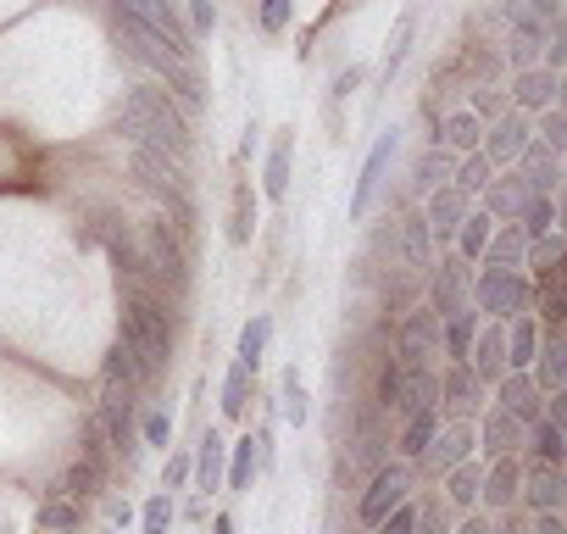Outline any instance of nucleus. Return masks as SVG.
<instances>
[{
    "label": "nucleus",
    "mask_w": 567,
    "mask_h": 534,
    "mask_svg": "<svg viewBox=\"0 0 567 534\" xmlns=\"http://www.w3.org/2000/svg\"><path fill=\"white\" fill-rule=\"evenodd\" d=\"M117 34H123V51H128L134 62H146L151 73H162V78H167V89L178 95V107H184V112H196V107H201V73H196V62L173 57L151 28H139V23H134V17H123V12H117Z\"/></svg>",
    "instance_id": "f257e3e1"
},
{
    "label": "nucleus",
    "mask_w": 567,
    "mask_h": 534,
    "mask_svg": "<svg viewBox=\"0 0 567 534\" xmlns=\"http://www.w3.org/2000/svg\"><path fill=\"white\" fill-rule=\"evenodd\" d=\"M117 339H128V346L139 351V362H146L151 373H162L167 368V357H173V328H167V312H162V301L156 296H146L139 284H128V301H123V334Z\"/></svg>",
    "instance_id": "f03ea898"
},
{
    "label": "nucleus",
    "mask_w": 567,
    "mask_h": 534,
    "mask_svg": "<svg viewBox=\"0 0 567 534\" xmlns=\"http://www.w3.org/2000/svg\"><path fill=\"white\" fill-rule=\"evenodd\" d=\"M128 173L139 189H151V196H162L173 207V228L184 234L189 228V196H184V162L162 157V151H128Z\"/></svg>",
    "instance_id": "7ed1b4c3"
},
{
    "label": "nucleus",
    "mask_w": 567,
    "mask_h": 534,
    "mask_svg": "<svg viewBox=\"0 0 567 534\" xmlns=\"http://www.w3.org/2000/svg\"><path fill=\"white\" fill-rule=\"evenodd\" d=\"M134 117H146L156 134H162V151L173 157V162H184V151H189V123H184V112L167 101L162 89H151V84H139V89H128V101H123Z\"/></svg>",
    "instance_id": "20e7f679"
},
{
    "label": "nucleus",
    "mask_w": 567,
    "mask_h": 534,
    "mask_svg": "<svg viewBox=\"0 0 567 534\" xmlns=\"http://www.w3.org/2000/svg\"><path fill=\"white\" fill-rule=\"evenodd\" d=\"M139 268H151V273L173 289V296L189 284V251H184V234H178L167 218H156V223L146 228V262H139Z\"/></svg>",
    "instance_id": "39448f33"
},
{
    "label": "nucleus",
    "mask_w": 567,
    "mask_h": 534,
    "mask_svg": "<svg viewBox=\"0 0 567 534\" xmlns=\"http://www.w3.org/2000/svg\"><path fill=\"white\" fill-rule=\"evenodd\" d=\"M472 296H479V307L490 312V318H517V312H529V278L517 273V268H484L479 273V284H472Z\"/></svg>",
    "instance_id": "423d86ee"
},
{
    "label": "nucleus",
    "mask_w": 567,
    "mask_h": 534,
    "mask_svg": "<svg viewBox=\"0 0 567 534\" xmlns=\"http://www.w3.org/2000/svg\"><path fill=\"white\" fill-rule=\"evenodd\" d=\"M412 490V473L406 468H378L373 484H367V496H362V523H378V518H390Z\"/></svg>",
    "instance_id": "0eeeda50"
},
{
    "label": "nucleus",
    "mask_w": 567,
    "mask_h": 534,
    "mask_svg": "<svg viewBox=\"0 0 567 534\" xmlns=\"http://www.w3.org/2000/svg\"><path fill=\"white\" fill-rule=\"evenodd\" d=\"M440 351V318L429 307H417L406 323H401V362L406 368H429V357Z\"/></svg>",
    "instance_id": "6e6552de"
},
{
    "label": "nucleus",
    "mask_w": 567,
    "mask_h": 534,
    "mask_svg": "<svg viewBox=\"0 0 567 534\" xmlns=\"http://www.w3.org/2000/svg\"><path fill=\"white\" fill-rule=\"evenodd\" d=\"M390 157H395V134H385L367 151V162H362V178H356V196H351V218H362L367 207H373V196H378V184H385V167H390Z\"/></svg>",
    "instance_id": "1a4fd4ad"
},
{
    "label": "nucleus",
    "mask_w": 567,
    "mask_h": 534,
    "mask_svg": "<svg viewBox=\"0 0 567 534\" xmlns=\"http://www.w3.org/2000/svg\"><path fill=\"white\" fill-rule=\"evenodd\" d=\"M501 412H512L517 423H540V390H534V378L529 373H506L501 378Z\"/></svg>",
    "instance_id": "9d476101"
},
{
    "label": "nucleus",
    "mask_w": 567,
    "mask_h": 534,
    "mask_svg": "<svg viewBox=\"0 0 567 534\" xmlns=\"http://www.w3.org/2000/svg\"><path fill=\"white\" fill-rule=\"evenodd\" d=\"M524 145H529L524 117H495V128L484 139V162H512V157H524Z\"/></svg>",
    "instance_id": "9b49d317"
},
{
    "label": "nucleus",
    "mask_w": 567,
    "mask_h": 534,
    "mask_svg": "<svg viewBox=\"0 0 567 534\" xmlns=\"http://www.w3.org/2000/svg\"><path fill=\"white\" fill-rule=\"evenodd\" d=\"M434 396H440V378L429 368H406L401 373V412L417 418V412H434Z\"/></svg>",
    "instance_id": "f8f14e48"
},
{
    "label": "nucleus",
    "mask_w": 567,
    "mask_h": 534,
    "mask_svg": "<svg viewBox=\"0 0 567 534\" xmlns=\"http://www.w3.org/2000/svg\"><path fill=\"white\" fill-rule=\"evenodd\" d=\"M467 368H472V378H501L506 373V334L501 328H490L484 339H479V346H467Z\"/></svg>",
    "instance_id": "ddd939ff"
},
{
    "label": "nucleus",
    "mask_w": 567,
    "mask_h": 534,
    "mask_svg": "<svg viewBox=\"0 0 567 534\" xmlns=\"http://www.w3.org/2000/svg\"><path fill=\"white\" fill-rule=\"evenodd\" d=\"M517 101H524V112H551L556 107V73L524 67L517 73Z\"/></svg>",
    "instance_id": "4468645a"
},
{
    "label": "nucleus",
    "mask_w": 567,
    "mask_h": 534,
    "mask_svg": "<svg viewBox=\"0 0 567 534\" xmlns=\"http://www.w3.org/2000/svg\"><path fill=\"white\" fill-rule=\"evenodd\" d=\"M429 239H434V234H429V223H423L417 212L401 223V251H406V268H412V273H429V268H434Z\"/></svg>",
    "instance_id": "2eb2a0df"
},
{
    "label": "nucleus",
    "mask_w": 567,
    "mask_h": 534,
    "mask_svg": "<svg viewBox=\"0 0 567 534\" xmlns=\"http://www.w3.org/2000/svg\"><path fill=\"white\" fill-rule=\"evenodd\" d=\"M262 189H267V201H284V189H290V134L273 139L267 167H262Z\"/></svg>",
    "instance_id": "dca6fc26"
},
{
    "label": "nucleus",
    "mask_w": 567,
    "mask_h": 534,
    "mask_svg": "<svg viewBox=\"0 0 567 534\" xmlns=\"http://www.w3.org/2000/svg\"><path fill=\"white\" fill-rule=\"evenodd\" d=\"M462 212H467V201L445 184V189H434V201H429V212H423V223H429V234H456Z\"/></svg>",
    "instance_id": "f3484780"
},
{
    "label": "nucleus",
    "mask_w": 567,
    "mask_h": 534,
    "mask_svg": "<svg viewBox=\"0 0 567 534\" xmlns=\"http://www.w3.org/2000/svg\"><path fill=\"white\" fill-rule=\"evenodd\" d=\"M462 284H467V273H462V262H440L434 268V318H445V312H456L462 307Z\"/></svg>",
    "instance_id": "a211bd4d"
},
{
    "label": "nucleus",
    "mask_w": 567,
    "mask_h": 534,
    "mask_svg": "<svg viewBox=\"0 0 567 534\" xmlns=\"http://www.w3.org/2000/svg\"><path fill=\"white\" fill-rule=\"evenodd\" d=\"M440 396H445L451 412H472V401H479V378H472V368L456 362V368L440 378Z\"/></svg>",
    "instance_id": "6ab92c4d"
},
{
    "label": "nucleus",
    "mask_w": 567,
    "mask_h": 534,
    "mask_svg": "<svg viewBox=\"0 0 567 534\" xmlns=\"http://www.w3.org/2000/svg\"><path fill=\"white\" fill-rule=\"evenodd\" d=\"M517 479H524V473H517V462H512V457H501V462L484 473L479 490H484V501H490V507H506V501H517Z\"/></svg>",
    "instance_id": "aec40b11"
},
{
    "label": "nucleus",
    "mask_w": 567,
    "mask_h": 534,
    "mask_svg": "<svg viewBox=\"0 0 567 534\" xmlns=\"http://www.w3.org/2000/svg\"><path fill=\"white\" fill-rule=\"evenodd\" d=\"M490 223H495V218H490L484 207H479V212H462V223H456V228H462V262H472V257L490 251Z\"/></svg>",
    "instance_id": "412c9836"
},
{
    "label": "nucleus",
    "mask_w": 567,
    "mask_h": 534,
    "mask_svg": "<svg viewBox=\"0 0 567 534\" xmlns=\"http://www.w3.org/2000/svg\"><path fill=\"white\" fill-rule=\"evenodd\" d=\"M484 446H490L495 457H506L512 446H524V423H517L512 412H490V418H484Z\"/></svg>",
    "instance_id": "4be33fe9"
},
{
    "label": "nucleus",
    "mask_w": 567,
    "mask_h": 534,
    "mask_svg": "<svg viewBox=\"0 0 567 534\" xmlns=\"http://www.w3.org/2000/svg\"><path fill=\"white\" fill-rule=\"evenodd\" d=\"M517 218H524V223H517V234H524L529 246H534V239H545V234L556 228V207H551L545 196H529V201H524V212H517Z\"/></svg>",
    "instance_id": "5701e85b"
},
{
    "label": "nucleus",
    "mask_w": 567,
    "mask_h": 534,
    "mask_svg": "<svg viewBox=\"0 0 567 534\" xmlns=\"http://www.w3.org/2000/svg\"><path fill=\"white\" fill-rule=\"evenodd\" d=\"M529 167V189L534 196H545V189L556 184V151H545V145H524V157H517Z\"/></svg>",
    "instance_id": "b1692460"
},
{
    "label": "nucleus",
    "mask_w": 567,
    "mask_h": 534,
    "mask_svg": "<svg viewBox=\"0 0 567 534\" xmlns=\"http://www.w3.org/2000/svg\"><path fill=\"white\" fill-rule=\"evenodd\" d=\"M534 346H540V334H534V318H517L512 323V334H506V362L524 373L529 362H534Z\"/></svg>",
    "instance_id": "393cba45"
},
{
    "label": "nucleus",
    "mask_w": 567,
    "mask_h": 534,
    "mask_svg": "<svg viewBox=\"0 0 567 534\" xmlns=\"http://www.w3.org/2000/svg\"><path fill=\"white\" fill-rule=\"evenodd\" d=\"M267 339H273V318H251L240 328V368H262V351H267Z\"/></svg>",
    "instance_id": "a878e982"
},
{
    "label": "nucleus",
    "mask_w": 567,
    "mask_h": 534,
    "mask_svg": "<svg viewBox=\"0 0 567 534\" xmlns=\"http://www.w3.org/2000/svg\"><path fill=\"white\" fill-rule=\"evenodd\" d=\"M434 434H440V418H434V412H417V418H406L401 451H406V457H423V451H434Z\"/></svg>",
    "instance_id": "bb28decb"
},
{
    "label": "nucleus",
    "mask_w": 567,
    "mask_h": 534,
    "mask_svg": "<svg viewBox=\"0 0 567 534\" xmlns=\"http://www.w3.org/2000/svg\"><path fill=\"white\" fill-rule=\"evenodd\" d=\"M223 434L212 429L206 440H201V457H196V479H201V490H217V479H223Z\"/></svg>",
    "instance_id": "cd10ccee"
},
{
    "label": "nucleus",
    "mask_w": 567,
    "mask_h": 534,
    "mask_svg": "<svg viewBox=\"0 0 567 534\" xmlns=\"http://www.w3.org/2000/svg\"><path fill=\"white\" fill-rule=\"evenodd\" d=\"M62 490L73 496V501H84V496H94V490H101V462H73L67 468V479H62Z\"/></svg>",
    "instance_id": "c85d7f7f"
},
{
    "label": "nucleus",
    "mask_w": 567,
    "mask_h": 534,
    "mask_svg": "<svg viewBox=\"0 0 567 534\" xmlns=\"http://www.w3.org/2000/svg\"><path fill=\"white\" fill-rule=\"evenodd\" d=\"M39 529L45 534H67V529H78V507L67 501V496H51L39 507Z\"/></svg>",
    "instance_id": "c756f323"
},
{
    "label": "nucleus",
    "mask_w": 567,
    "mask_h": 534,
    "mask_svg": "<svg viewBox=\"0 0 567 534\" xmlns=\"http://www.w3.org/2000/svg\"><path fill=\"white\" fill-rule=\"evenodd\" d=\"M245 407H251V373L234 362V373L223 378V412H228V418H240Z\"/></svg>",
    "instance_id": "7c9ffc66"
},
{
    "label": "nucleus",
    "mask_w": 567,
    "mask_h": 534,
    "mask_svg": "<svg viewBox=\"0 0 567 534\" xmlns=\"http://www.w3.org/2000/svg\"><path fill=\"white\" fill-rule=\"evenodd\" d=\"M479 117H472V112H456L451 123H445V145H451V151H467L472 157V145H479Z\"/></svg>",
    "instance_id": "2f4dec72"
},
{
    "label": "nucleus",
    "mask_w": 567,
    "mask_h": 534,
    "mask_svg": "<svg viewBox=\"0 0 567 534\" xmlns=\"http://www.w3.org/2000/svg\"><path fill=\"white\" fill-rule=\"evenodd\" d=\"M467 451H472V434H467V429H451V434H440L434 468H462V462H467Z\"/></svg>",
    "instance_id": "473e14b6"
},
{
    "label": "nucleus",
    "mask_w": 567,
    "mask_h": 534,
    "mask_svg": "<svg viewBox=\"0 0 567 534\" xmlns=\"http://www.w3.org/2000/svg\"><path fill=\"white\" fill-rule=\"evenodd\" d=\"M534 451H540V462H545V468H556V462H562V451H567V446H562L556 418H540V423H534Z\"/></svg>",
    "instance_id": "72a5a7b5"
},
{
    "label": "nucleus",
    "mask_w": 567,
    "mask_h": 534,
    "mask_svg": "<svg viewBox=\"0 0 567 534\" xmlns=\"http://www.w3.org/2000/svg\"><path fill=\"white\" fill-rule=\"evenodd\" d=\"M529 501H534L540 512H556V501H562V479H556V468H540V473H534Z\"/></svg>",
    "instance_id": "f704fd0d"
},
{
    "label": "nucleus",
    "mask_w": 567,
    "mask_h": 534,
    "mask_svg": "<svg viewBox=\"0 0 567 534\" xmlns=\"http://www.w3.org/2000/svg\"><path fill=\"white\" fill-rule=\"evenodd\" d=\"M484 184H490V162H484V157H467V162L456 167V184H451V189H456V196L467 201L472 189H484Z\"/></svg>",
    "instance_id": "c9c22d12"
},
{
    "label": "nucleus",
    "mask_w": 567,
    "mask_h": 534,
    "mask_svg": "<svg viewBox=\"0 0 567 534\" xmlns=\"http://www.w3.org/2000/svg\"><path fill=\"white\" fill-rule=\"evenodd\" d=\"M306 412H312V407H306V390H301V373L290 368V373H284V418H290V423L301 429V423H306Z\"/></svg>",
    "instance_id": "e433bc0d"
},
{
    "label": "nucleus",
    "mask_w": 567,
    "mask_h": 534,
    "mask_svg": "<svg viewBox=\"0 0 567 534\" xmlns=\"http://www.w3.org/2000/svg\"><path fill=\"white\" fill-rule=\"evenodd\" d=\"M251 479H256V446H251V440H240V446H234V468H228V484H234V490H245Z\"/></svg>",
    "instance_id": "4c0bfd02"
},
{
    "label": "nucleus",
    "mask_w": 567,
    "mask_h": 534,
    "mask_svg": "<svg viewBox=\"0 0 567 534\" xmlns=\"http://www.w3.org/2000/svg\"><path fill=\"white\" fill-rule=\"evenodd\" d=\"M479 484H484V473L479 468H472V462H462V468H451V501H472V496H479Z\"/></svg>",
    "instance_id": "58836bf2"
},
{
    "label": "nucleus",
    "mask_w": 567,
    "mask_h": 534,
    "mask_svg": "<svg viewBox=\"0 0 567 534\" xmlns=\"http://www.w3.org/2000/svg\"><path fill=\"white\" fill-rule=\"evenodd\" d=\"M529 196H534V189L512 178V184H495V189H490V207H495V212H524Z\"/></svg>",
    "instance_id": "ea45409f"
},
{
    "label": "nucleus",
    "mask_w": 567,
    "mask_h": 534,
    "mask_svg": "<svg viewBox=\"0 0 567 534\" xmlns=\"http://www.w3.org/2000/svg\"><path fill=\"white\" fill-rule=\"evenodd\" d=\"M524 251H529V239H524V234H517V228H512V234H501V239H495V246H490V257H495V268H512V262H517V257H524Z\"/></svg>",
    "instance_id": "a19ab883"
},
{
    "label": "nucleus",
    "mask_w": 567,
    "mask_h": 534,
    "mask_svg": "<svg viewBox=\"0 0 567 534\" xmlns=\"http://www.w3.org/2000/svg\"><path fill=\"white\" fill-rule=\"evenodd\" d=\"M406 45H412V17H401V23H395V39H390V51H385V78L406 62Z\"/></svg>",
    "instance_id": "79ce46f5"
},
{
    "label": "nucleus",
    "mask_w": 567,
    "mask_h": 534,
    "mask_svg": "<svg viewBox=\"0 0 567 534\" xmlns=\"http://www.w3.org/2000/svg\"><path fill=\"white\" fill-rule=\"evenodd\" d=\"M167 523H173V501L167 496H151L146 501V534H167Z\"/></svg>",
    "instance_id": "37998d69"
},
{
    "label": "nucleus",
    "mask_w": 567,
    "mask_h": 534,
    "mask_svg": "<svg viewBox=\"0 0 567 534\" xmlns=\"http://www.w3.org/2000/svg\"><path fill=\"white\" fill-rule=\"evenodd\" d=\"M412 523H417V507H406V501H401L390 518H378L373 529H378V534H412Z\"/></svg>",
    "instance_id": "c03bdc74"
},
{
    "label": "nucleus",
    "mask_w": 567,
    "mask_h": 534,
    "mask_svg": "<svg viewBox=\"0 0 567 534\" xmlns=\"http://www.w3.org/2000/svg\"><path fill=\"white\" fill-rule=\"evenodd\" d=\"M562 357H567L562 346H545V357H540V378H545V390H556L562 373H567V362H562Z\"/></svg>",
    "instance_id": "a18cd8bd"
},
{
    "label": "nucleus",
    "mask_w": 567,
    "mask_h": 534,
    "mask_svg": "<svg viewBox=\"0 0 567 534\" xmlns=\"http://www.w3.org/2000/svg\"><path fill=\"white\" fill-rule=\"evenodd\" d=\"M234 239H240V246L251 239V189L245 184H240V196H234Z\"/></svg>",
    "instance_id": "49530a36"
},
{
    "label": "nucleus",
    "mask_w": 567,
    "mask_h": 534,
    "mask_svg": "<svg viewBox=\"0 0 567 534\" xmlns=\"http://www.w3.org/2000/svg\"><path fill=\"white\" fill-rule=\"evenodd\" d=\"M440 178H445V157H440V151H429V157L417 162V189H434Z\"/></svg>",
    "instance_id": "de8ad7c7"
},
{
    "label": "nucleus",
    "mask_w": 567,
    "mask_h": 534,
    "mask_svg": "<svg viewBox=\"0 0 567 534\" xmlns=\"http://www.w3.org/2000/svg\"><path fill=\"white\" fill-rule=\"evenodd\" d=\"M378 401H385V407H401V368H395V362L378 373Z\"/></svg>",
    "instance_id": "09e8293b"
},
{
    "label": "nucleus",
    "mask_w": 567,
    "mask_h": 534,
    "mask_svg": "<svg viewBox=\"0 0 567 534\" xmlns=\"http://www.w3.org/2000/svg\"><path fill=\"white\" fill-rule=\"evenodd\" d=\"M284 23H290V0H262V28L278 34Z\"/></svg>",
    "instance_id": "8fccbe9b"
},
{
    "label": "nucleus",
    "mask_w": 567,
    "mask_h": 534,
    "mask_svg": "<svg viewBox=\"0 0 567 534\" xmlns=\"http://www.w3.org/2000/svg\"><path fill=\"white\" fill-rule=\"evenodd\" d=\"M167 440H173L167 412H151V418H146V446H167Z\"/></svg>",
    "instance_id": "3c124183"
},
{
    "label": "nucleus",
    "mask_w": 567,
    "mask_h": 534,
    "mask_svg": "<svg viewBox=\"0 0 567 534\" xmlns=\"http://www.w3.org/2000/svg\"><path fill=\"white\" fill-rule=\"evenodd\" d=\"M412 534H445V512H440V507H417Z\"/></svg>",
    "instance_id": "603ef678"
},
{
    "label": "nucleus",
    "mask_w": 567,
    "mask_h": 534,
    "mask_svg": "<svg viewBox=\"0 0 567 534\" xmlns=\"http://www.w3.org/2000/svg\"><path fill=\"white\" fill-rule=\"evenodd\" d=\"M189 23H196V28L206 34V28L217 23V12H212V0H189Z\"/></svg>",
    "instance_id": "864d4df0"
},
{
    "label": "nucleus",
    "mask_w": 567,
    "mask_h": 534,
    "mask_svg": "<svg viewBox=\"0 0 567 534\" xmlns=\"http://www.w3.org/2000/svg\"><path fill=\"white\" fill-rule=\"evenodd\" d=\"M562 145H567V123L551 112V117H545V151H562Z\"/></svg>",
    "instance_id": "5fc2aeb1"
},
{
    "label": "nucleus",
    "mask_w": 567,
    "mask_h": 534,
    "mask_svg": "<svg viewBox=\"0 0 567 534\" xmlns=\"http://www.w3.org/2000/svg\"><path fill=\"white\" fill-rule=\"evenodd\" d=\"M479 112H484V117H501V101H495L490 89H484V95H472V117H479Z\"/></svg>",
    "instance_id": "6e6d98bb"
},
{
    "label": "nucleus",
    "mask_w": 567,
    "mask_h": 534,
    "mask_svg": "<svg viewBox=\"0 0 567 534\" xmlns=\"http://www.w3.org/2000/svg\"><path fill=\"white\" fill-rule=\"evenodd\" d=\"M189 479V457H167V484H184Z\"/></svg>",
    "instance_id": "4d7b16f0"
},
{
    "label": "nucleus",
    "mask_w": 567,
    "mask_h": 534,
    "mask_svg": "<svg viewBox=\"0 0 567 534\" xmlns=\"http://www.w3.org/2000/svg\"><path fill=\"white\" fill-rule=\"evenodd\" d=\"M106 518H112V523H117V529H123V523H128V518H134V512H128V501H106Z\"/></svg>",
    "instance_id": "13d9d810"
},
{
    "label": "nucleus",
    "mask_w": 567,
    "mask_h": 534,
    "mask_svg": "<svg viewBox=\"0 0 567 534\" xmlns=\"http://www.w3.org/2000/svg\"><path fill=\"white\" fill-rule=\"evenodd\" d=\"M456 534H490V523H484V518H467V523H462Z\"/></svg>",
    "instance_id": "bf43d9fd"
},
{
    "label": "nucleus",
    "mask_w": 567,
    "mask_h": 534,
    "mask_svg": "<svg viewBox=\"0 0 567 534\" xmlns=\"http://www.w3.org/2000/svg\"><path fill=\"white\" fill-rule=\"evenodd\" d=\"M534 534H567V529H562V523H556V518H551V512H545V518H540V529H534Z\"/></svg>",
    "instance_id": "052dcab7"
},
{
    "label": "nucleus",
    "mask_w": 567,
    "mask_h": 534,
    "mask_svg": "<svg viewBox=\"0 0 567 534\" xmlns=\"http://www.w3.org/2000/svg\"><path fill=\"white\" fill-rule=\"evenodd\" d=\"M212 534H234V518H217V523H212Z\"/></svg>",
    "instance_id": "680f3d73"
},
{
    "label": "nucleus",
    "mask_w": 567,
    "mask_h": 534,
    "mask_svg": "<svg viewBox=\"0 0 567 534\" xmlns=\"http://www.w3.org/2000/svg\"><path fill=\"white\" fill-rule=\"evenodd\" d=\"M501 534H529V529H524V523H506V529H501Z\"/></svg>",
    "instance_id": "e2e57ef3"
}]
</instances>
